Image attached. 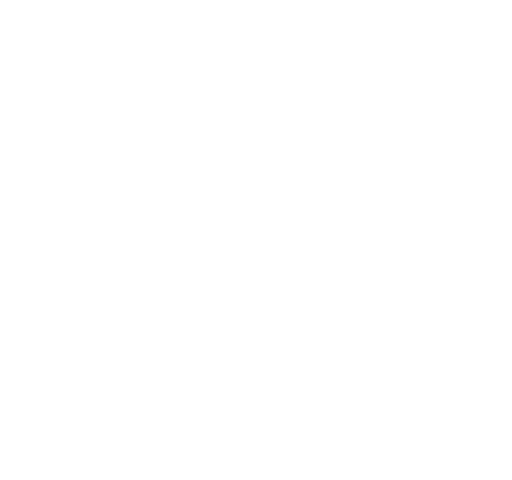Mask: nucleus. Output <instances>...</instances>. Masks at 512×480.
<instances>
[]
</instances>
